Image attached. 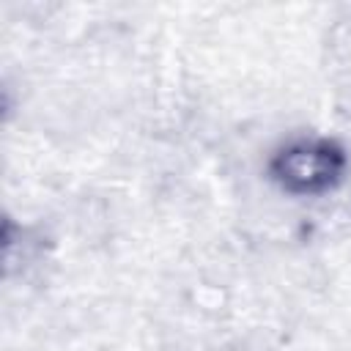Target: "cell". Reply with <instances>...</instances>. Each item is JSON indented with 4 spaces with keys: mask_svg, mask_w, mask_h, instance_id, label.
Returning a JSON list of instances; mask_svg holds the SVG:
<instances>
[{
    "mask_svg": "<svg viewBox=\"0 0 351 351\" xmlns=\"http://www.w3.org/2000/svg\"><path fill=\"white\" fill-rule=\"evenodd\" d=\"M348 151L326 134H299L280 143L266 159V178L291 197H321L348 176Z\"/></svg>",
    "mask_w": 351,
    "mask_h": 351,
    "instance_id": "6da1fadb",
    "label": "cell"
}]
</instances>
